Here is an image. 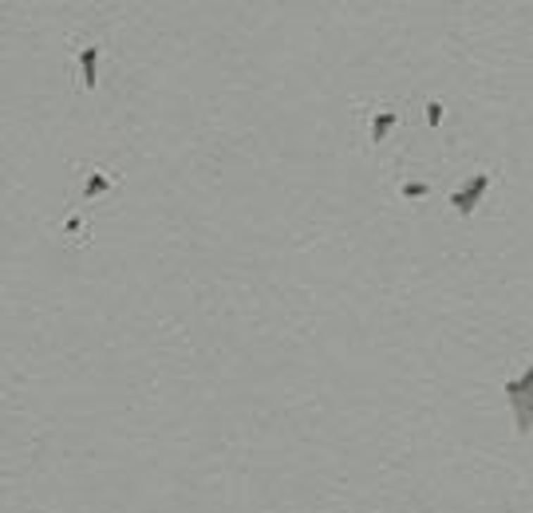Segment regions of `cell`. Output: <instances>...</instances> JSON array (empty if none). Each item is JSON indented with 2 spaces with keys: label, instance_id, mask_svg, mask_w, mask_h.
Listing matches in <instances>:
<instances>
[{
  "label": "cell",
  "instance_id": "6da1fadb",
  "mask_svg": "<svg viewBox=\"0 0 533 513\" xmlns=\"http://www.w3.org/2000/svg\"><path fill=\"white\" fill-rule=\"evenodd\" d=\"M490 182H494V174H490V170L474 174V178L466 182L463 190H454V194H451V210L458 213V217H470V213L478 210V201L486 198V190H490Z\"/></svg>",
  "mask_w": 533,
  "mask_h": 513
},
{
  "label": "cell",
  "instance_id": "7a4b0ae2",
  "mask_svg": "<svg viewBox=\"0 0 533 513\" xmlns=\"http://www.w3.org/2000/svg\"><path fill=\"white\" fill-rule=\"evenodd\" d=\"M510 407H513V431L518 434H529L533 431V399H525V395H518V399H510Z\"/></svg>",
  "mask_w": 533,
  "mask_h": 513
},
{
  "label": "cell",
  "instance_id": "3957f363",
  "mask_svg": "<svg viewBox=\"0 0 533 513\" xmlns=\"http://www.w3.org/2000/svg\"><path fill=\"white\" fill-rule=\"evenodd\" d=\"M502 391L510 395V399H518V395H525V399H533V363H529V367H525L522 375H518V379H506V383H502Z\"/></svg>",
  "mask_w": 533,
  "mask_h": 513
},
{
  "label": "cell",
  "instance_id": "277c9868",
  "mask_svg": "<svg viewBox=\"0 0 533 513\" xmlns=\"http://www.w3.org/2000/svg\"><path fill=\"white\" fill-rule=\"evenodd\" d=\"M395 122H399V115H395V111H387V107H383V111H375V115H372V142H383V139H387Z\"/></svg>",
  "mask_w": 533,
  "mask_h": 513
},
{
  "label": "cell",
  "instance_id": "5b68a950",
  "mask_svg": "<svg viewBox=\"0 0 533 513\" xmlns=\"http://www.w3.org/2000/svg\"><path fill=\"white\" fill-rule=\"evenodd\" d=\"M95 63H99V48H83L80 51V71H83V83H87V91L95 87Z\"/></svg>",
  "mask_w": 533,
  "mask_h": 513
},
{
  "label": "cell",
  "instance_id": "8992f818",
  "mask_svg": "<svg viewBox=\"0 0 533 513\" xmlns=\"http://www.w3.org/2000/svg\"><path fill=\"white\" fill-rule=\"evenodd\" d=\"M111 186H115V182L107 178V174H99V170H95L87 182H83V198H99V194H107Z\"/></svg>",
  "mask_w": 533,
  "mask_h": 513
},
{
  "label": "cell",
  "instance_id": "52a82bcc",
  "mask_svg": "<svg viewBox=\"0 0 533 513\" xmlns=\"http://www.w3.org/2000/svg\"><path fill=\"white\" fill-rule=\"evenodd\" d=\"M427 194H431L427 182H403V198L407 201H419V198H427Z\"/></svg>",
  "mask_w": 533,
  "mask_h": 513
},
{
  "label": "cell",
  "instance_id": "ba28073f",
  "mask_svg": "<svg viewBox=\"0 0 533 513\" xmlns=\"http://www.w3.org/2000/svg\"><path fill=\"white\" fill-rule=\"evenodd\" d=\"M443 115H446V107H443L439 99L427 103V122H431V127H439V122H443Z\"/></svg>",
  "mask_w": 533,
  "mask_h": 513
}]
</instances>
